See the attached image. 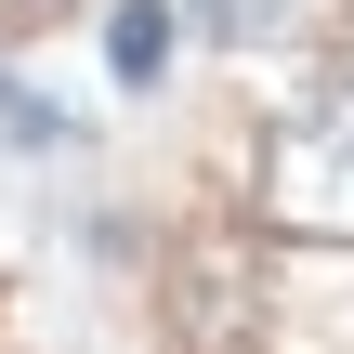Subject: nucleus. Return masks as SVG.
I'll return each mask as SVG.
<instances>
[{
  "instance_id": "nucleus-1",
  "label": "nucleus",
  "mask_w": 354,
  "mask_h": 354,
  "mask_svg": "<svg viewBox=\"0 0 354 354\" xmlns=\"http://www.w3.org/2000/svg\"><path fill=\"white\" fill-rule=\"evenodd\" d=\"M263 223L315 236V250H354V79H315V92L276 105V131H263Z\"/></svg>"
},
{
  "instance_id": "nucleus-2",
  "label": "nucleus",
  "mask_w": 354,
  "mask_h": 354,
  "mask_svg": "<svg viewBox=\"0 0 354 354\" xmlns=\"http://www.w3.org/2000/svg\"><path fill=\"white\" fill-rule=\"evenodd\" d=\"M105 53H118V79H158V0H131V13H118V39H105Z\"/></svg>"
},
{
  "instance_id": "nucleus-3",
  "label": "nucleus",
  "mask_w": 354,
  "mask_h": 354,
  "mask_svg": "<svg viewBox=\"0 0 354 354\" xmlns=\"http://www.w3.org/2000/svg\"><path fill=\"white\" fill-rule=\"evenodd\" d=\"M26 13H53V0H0V26H26Z\"/></svg>"
}]
</instances>
